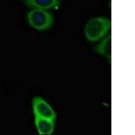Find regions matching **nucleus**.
<instances>
[{"label": "nucleus", "instance_id": "20e7f679", "mask_svg": "<svg viewBox=\"0 0 135 135\" xmlns=\"http://www.w3.org/2000/svg\"><path fill=\"white\" fill-rule=\"evenodd\" d=\"M28 7L43 9H57L61 4V0H22Z\"/></svg>", "mask_w": 135, "mask_h": 135}, {"label": "nucleus", "instance_id": "f257e3e1", "mask_svg": "<svg viewBox=\"0 0 135 135\" xmlns=\"http://www.w3.org/2000/svg\"><path fill=\"white\" fill-rule=\"evenodd\" d=\"M111 22L105 17H96L87 22L84 28V34L88 41L95 42L101 40L111 28Z\"/></svg>", "mask_w": 135, "mask_h": 135}, {"label": "nucleus", "instance_id": "f03ea898", "mask_svg": "<svg viewBox=\"0 0 135 135\" xmlns=\"http://www.w3.org/2000/svg\"><path fill=\"white\" fill-rule=\"evenodd\" d=\"M26 19L32 28L39 31H47L54 24L53 14L47 9L32 8L27 13Z\"/></svg>", "mask_w": 135, "mask_h": 135}, {"label": "nucleus", "instance_id": "39448f33", "mask_svg": "<svg viewBox=\"0 0 135 135\" xmlns=\"http://www.w3.org/2000/svg\"><path fill=\"white\" fill-rule=\"evenodd\" d=\"M35 125L39 134H51L55 131V120L35 116Z\"/></svg>", "mask_w": 135, "mask_h": 135}, {"label": "nucleus", "instance_id": "423d86ee", "mask_svg": "<svg viewBox=\"0 0 135 135\" xmlns=\"http://www.w3.org/2000/svg\"><path fill=\"white\" fill-rule=\"evenodd\" d=\"M96 51L100 55L110 58L112 56V37L108 36L96 47Z\"/></svg>", "mask_w": 135, "mask_h": 135}, {"label": "nucleus", "instance_id": "7ed1b4c3", "mask_svg": "<svg viewBox=\"0 0 135 135\" xmlns=\"http://www.w3.org/2000/svg\"><path fill=\"white\" fill-rule=\"evenodd\" d=\"M32 105L35 116L52 120H55L57 118L56 114L52 107L42 97H34Z\"/></svg>", "mask_w": 135, "mask_h": 135}]
</instances>
